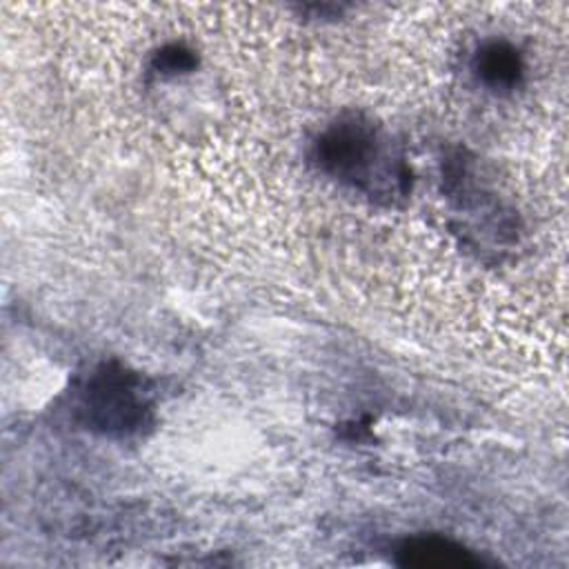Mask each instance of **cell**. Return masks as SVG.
Listing matches in <instances>:
<instances>
[{
  "label": "cell",
  "instance_id": "3",
  "mask_svg": "<svg viewBox=\"0 0 569 569\" xmlns=\"http://www.w3.org/2000/svg\"><path fill=\"white\" fill-rule=\"evenodd\" d=\"M398 562L407 567H478L482 560L473 556L462 545L438 538L422 536L411 538L398 549Z\"/></svg>",
  "mask_w": 569,
  "mask_h": 569
},
{
  "label": "cell",
  "instance_id": "1",
  "mask_svg": "<svg viewBox=\"0 0 569 569\" xmlns=\"http://www.w3.org/2000/svg\"><path fill=\"white\" fill-rule=\"evenodd\" d=\"M80 411L93 429L127 433L144 422L149 405L138 378L104 365L91 371L82 385Z\"/></svg>",
  "mask_w": 569,
  "mask_h": 569
},
{
  "label": "cell",
  "instance_id": "4",
  "mask_svg": "<svg viewBox=\"0 0 569 569\" xmlns=\"http://www.w3.org/2000/svg\"><path fill=\"white\" fill-rule=\"evenodd\" d=\"M473 71L489 89H513L522 78L525 64L513 44L489 40L473 56Z\"/></svg>",
  "mask_w": 569,
  "mask_h": 569
},
{
  "label": "cell",
  "instance_id": "2",
  "mask_svg": "<svg viewBox=\"0 0 569 569\" xmlns=\"http://www.w3.org/2000/svg\"><path fill=\"white\" fill-rule=\"evenodd\" d=\"M380 156L376 131L351 118L331 124L316 142V160L333 178L349 182H367Z\"/></svg>",
  "mask_w": 569,
  "mask_h": 569
}]
</instances>
